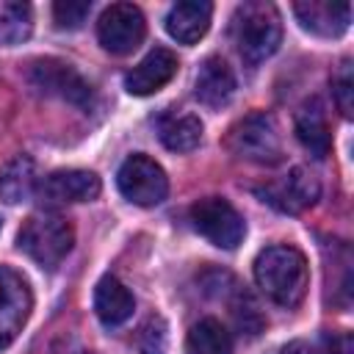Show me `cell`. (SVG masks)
Returning <instances> with one entry per match:
<instances>
[{"label":"cell","instance_id":"obj_6","mask_svg":"<svg viewBox=\"0 0 354 354\" xmlns=\"http://www.w3.org/2000/svg\"><path fill=\"white\" fill-rule=\"evenodd\" d=\"M116 185L127 202L141 207L160 205L169 194V177L163 166L147 155H130L116 171Z\"/></svg>","mask_w":354,"mask_h":354},{"label":"cell","instance_id":"obj_3","mask_svg":"<svg viewBox=\"0 0 354 354\" xmlns=\"http://www.w3.org/2000/svg\"><path fill=\"white\" fill-rule=\"evenodd\" d=\"M75 243L72 224L58 213H30L17 235L19 252H25L41 268H55Z\"/></svg>","mask_w":354,"mask_h":354},{"label":"cell","instance_id":"obj_4","mask_svg":"<svg viewBox=\"0 0 354 354\" xmlns=\"http://www.w3.org/2000/svg\"><path fill=\"white\" fill-rule=\"evenodd\" d=\"M227 144L238 158L260 166H274L282 160V141L268 113H249L235 122L227 136Z\"/></svg>","mask_w":354,"mask_h":354},{"label":"cell","instance_id":"obj_24","mask_svg":"<svg viewBox=\"0 0 354 354\" xmlns=\"http://www.w3.org/2000/svg\"><path fill=\"white\" fill-rule=\"evenodd\" d=\"M166 340H169L166 324H163V318L155 315L138 332V351L141 354H166Z\"/></svg>","mask_w":354,"mask_h":354},{"label":"cell","instance_id":"obj_16","mask_svg":"<svg viewBox=\"0 0 354 354\" xmlns=\"http://www.w3.org/2000/svg\"><path fill=\"white\" fill-rule=\"evenodd\" d=\"M136 310V299L124 282L105 274L94 288V313L105 326H122Z\"/></svg>","mask_w":354,"mask_h":354},{"label":"cell","instance_id":"obj_20","mask_svg":"<svg viewBox=\"0 0 354 354\" xmlns=\"http://www.w3.org/2000/svg\"><path fill=\"white\" fill-rule=\"evenodd\" d=\"M188 354H232V337L218 318H202L188 329Z\"/></svg>","mask_w":354,"mask_h":354},{"label":"cell","instance_id":"obj_12","mask_svg":"<svg viewBox=\"0 0 354 354\" xmlns=\"http://www.w3.org/2000/svg\"><path fill=\"white\" fill-rule=\"evenodd\" d=\"M293 14L304 30L324 39H335L351 25V3L346 0H304L293 6Z\"/></svg>","mask_w":354,"mask_h":354},{"label":"cell","instance_id":"obj_15","mask_svg":"<svg viewBox=\"0 0 354 354\" xmlns=\"http://www.w3.org/2000/svg\"><path fill=\"white\" fill-rule=\"evenodd\" d=\"M210 17H213V6L210 3H205V0H183V3H174L169 8L166 30L180 44H196L207 33Z\"/></svg>","mask_w":354,"mask_h":354},{"label":"cell","instance_id":"obj_8","mask_svg":"<svg viewBox=\"0 0 354 354\" xmlns=\"http://www.w3.org/2000/svg\"><path fill=\"white\" fill-rule=\"evenodd\" d=\"M30 83L33 88L44 91V94H53V97H61L72 105H91L94 100V91L88 86V80L75 69L69 66L66 61H58V58H41L30 66Z\"/></svg>","mask_w":354,"mask_h":354},{"label":"cell","instance_id":"obj_7","mask_svg":"<svg viewBox=\"0 0 354 354\" xmlns=\"http://www.w3.org/2000/svg\"><path fill=\"white\" fill-rule=\"evenodd\" d=\"M147 36V22L138 6L133 3H113L97 19V39L113 55L133 53Z\"/></svg>","mask_w":354,"mask_h":354},{"label":"cell","instance_id":"obj_22","mask_svg":"<svg viewBox=\"0 0 354 354\" xmlns=\"http://www.w3.org/2000/svg\"><path fill=\"white\" fill-rule=\"evenodd\" d=\"M332 94H335L337 111L346 119H351V113H354V77H351V61L348 58L332 75Z\"/></svg>","mask_w":354,"mask_h":354},{"label":"cell","instance_id":"obj_19","mask_svg":"<svg viewBox=\"0 0 354 354\" xmlns=\"http://www.w3.org/2000/svg\"><path fill=\"white\" fill-rule=\"evenodd\" d=\"M158 138L171 152H191L202 141V122L194 113H166L158 122Z\"/></svg>","mask_w":354,"mask_h":354},{"label":"cell","instance_id":"obj_14","mask_svg":"<svg viewBox=\"0 0 354 354\" xmlns=\"http://www.w3.org/2000/svg\"><path fill=\"white\" fill-rule=\"evenodd\" d=\"M194 94L205 108H224L235 94V75L221 55H207L194 77Z\"/></svg>","mask_w":354,"mask_h":354},{"label":"cell","instance_id":"obj_5","mask_svg":"<svg viewBox=\"0 0 354 354\" xmlns=\"http://www.w3.org/2000/svg\"><path fill=\"white\" fill-rule=\"evenodd\" d=\"M194 230L218 249H235L246 235L243 216L221 196H205L188 210Z\"/></svg>","mask_w":354,"mask_h":354},{"label":"cell","instance_id":"obj_2","mask_svg":"<svg viewBox=\"0 0 354 354\" xmlns=\"http://www.w3.org/2000/svg\"><path fill=\"white\" fill-rule=\"evenodd\" d=\"M232 41L246 64H260L282 41V19L271 3H241L232 17Z\"/></svg>","mask_w":354,"mask_h":354},{"label":"cell","instance_id":"obj_26","mask_svg":"<svg viewBox=\"0 0 354 354\" xmlns=\"http://www.w3.org/2000/svg\"><path fill=\"white\" fill-rule=\"evenodd\" d=\"M279 354H321V348L307 343V340H290L279 348Z\"/></svg>","mask_w":354,"mask_h":354},{"label":"cell","instance_id":"obj_25","mask_svg":"<svg viewBox=\"0 0 354 354\" xmlns=\"http://www.w3.org/2000/svg\"><path fill=\"white\" fill-rule=\"evenodd\" d=\"M321 354H351L348 335H324V351Z\"/></svg>","mask_w":354,"mask_h":354},{"label":"cell","instance_id":"obj_23","mask_svg":"<svg viewBox=\"0 0 354 354\" xmlns=\"http://www.w3.org/2000/svg\"><path fill=\"white\" fill-rule=\"evenodd\" d=\"M88 14H91L88 0H58L53 6V19L61 30H77Z\"/></svg>","mask_w":354,"mask_h":354},{"label":"cell","instance_id":"obj_17","mask_svg":"<svg viewBox=\"0 0 354 354\" xmlns=\"http://www.w3.org/2000/svg\"><path fill=\"white\" fill-rule=\"evenodd\" d=\"M296 138L301 141V147L313 155V158H324L332 147V136H329V124H326V113L324 105L313 97L307 100L299 113H296Z\"/></svg>","mask_w":354,"mask_h":354},{"label":"cell","instance_id":"obj_11","mask_svg":"<svg viewBox=\"0 0 354 354\" xmlns=\"http://www.w3.org/2000/svg\"><path fill=\"white\" fill-rule=\"evenodd\" d=\"M102 191V183L88 169H58L50 171L39 185L36 194L44 202L61 205V202H91Z\"/></svg>","mask_w":354,"mask_h":354},{"label":"cell","instance_id":"obj_9","mask_svg":"<svg viewBox=\"0 0 354 354\" xmlns=\"http://www.w3.org/2000/svg\"><path fill=\"white\" fill-rule=\"evenodd\" d=\"M260 196H263V202H268L279 213H301L318 202L321 180L307 166H293L285 177L260 188Z\"/></svg>","mask_w":354,"mask_h":354},{"label":"cell","instance_id":"obj_13","mask_svg":"<svg viewBox=\"0 0 354 354\" xmlns=\"http://www.w3.org/2000/svg\"><path fill=\"white\" fill-rule=\"evenodd\" d=\"M177 55L166 47L149 50L127 75H124V88L136 97H147L160 91L174 75H177Z\"/></svg>","mask_w":354,"mask_h":354},{"label":"cell","instance_id":"obj_18","mask_svg":"<svg viewBox=\"0 0 354 354\" xmlns=\"http://www.w3.org/2000/svg\"><path fill=\"white\" fill-rule=\"evenodd\" d=\"M36 163L28 155H17L0 166V199L8 205L25 202L36 194Z\"/></svg>","mask_w":354,"mask_h":354},{"label":"cell","instance_id":"obj_1","mask_svg":"<svg viewBox=\"0 0 354 354\" xmlns=\"http://www.w3.org/2000/svg\"><path fill=\"white\" fill-rule=\"evenodd\" d=\"M254 282L274 304L293 310L301 304L310 285L307 257L288 243L268 246L254 260Z\"/></svg>","mask_w":354,"mask_h":354},{"label":"cell","instance_id":"obj_21","mask_svg":"<svg viewBox=\"0 0 354 354\" xmlns=\"http://www.w3.org/2000/svg\"><path fill=\"white\" fill-rule=\"evenodd\" d=\"M33 30V8L19 0H0V44H22Z\"/></svg>","mask_w":354,"mask_h":354},{"label":"cell","instance_id":"obj_10","mask_svg":"<svg viewBox=\"0 0 354 354\" xmlns=\"http://www.w3.org/2000/svg\"><path fill=\"white\" fill-rule=\"evenodd\" d=\"M30 307L33 299L28 282L17 271L0 266V348L14 343V337L22 332Z\"/></svg>","mask_w":354,"mask_h":354}]
</instances>
